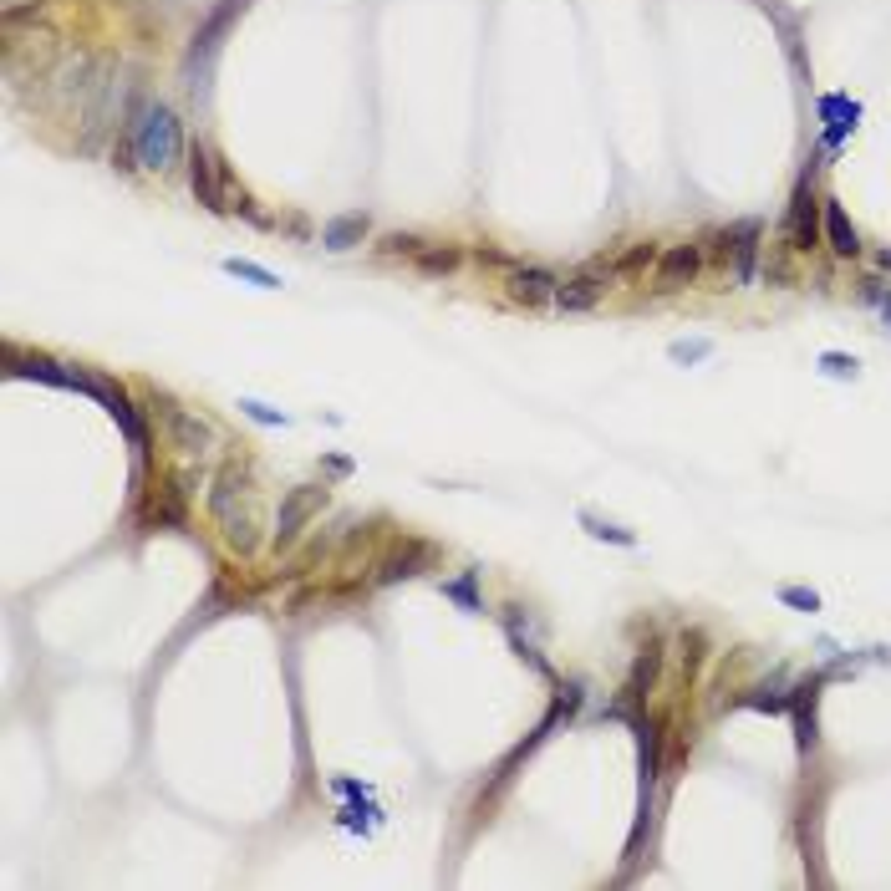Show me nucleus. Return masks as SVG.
<instances>
[{"label": "nucleus", "mask_w": 891, "mask_h": 891, "mask_svg": "<svg viewBox=\"0 0 891 891\" xmlns=\"http://www.w3.org/2000/svg\"><path fill=\"white\" fill-rule=\"evenodd\" d=\"M209 515L219 520L225 530L230 550L240 555H255L260 550V520H255V505H250V484L240 469H219L214 474V489H209Z\"/></svg>", "instance_id": "nucleus-1"}, {"label": "nucleus", "mask_w": 891, "mask_h": 891, "mask_svg": "<svg viewBox=\"0 0 891 891\" xmlns=\"http://www.w3.org/2000/svg\"><path fill=\"white\" fill-rule=\"evenodd\" d=\"M133 148H138V163H143V169H153V174L174 169V163H179V153H184V133H179V118L169 113V107L148 102L143 113H138V123H133Z\"/></svg>", "instance_id": "nucleus-2"}, {"label": "nucleus", "mask_w": 891, "mask_h": 891, "mask_svg": "<svg viewBox=\"0 0 891 891\" xmlns=\"http://www.w3.org/2000/svg\"><path fill=\"white\" fill-rule=\"evenodd\" d=\"M158 418H163V433H169V443L179 454H209L214 449V428L199 418V413H189V408H179V403H163L158 408Z\"/></svg>", "instance_id": "nucleus-3"}, {"label": "nucleus", "mask_w": 891, "mask_h": 891, "mask_svg": "<svg viewBox=\"0 0 891 891\" xmlns=\"http://www.w3.org/2000/svg\"><path fill=\"white\" fill-rule=\"evenodd\" d=\"M189 174H194V194H199V204H209V209H230V204H225V163L214 158L209 143H194V148H189Z\"/></svg>", "instance_id": "nucleus-4"}, {"label": "nucleus", "mask_w": 891, "mask_h": 891, "mask_svg": "<svg viewBox=\"0 0 891 891\" xmlns=\"http://www.w3.org/2000/svg\"><path fill=\"white\" fill-rule=\"evenodd\" d=\"M311 510H321V489H311V484L291 489V494L281 499V520H275V540H281V545H291V540L301 535V525L311 520Z\"/></svg>", "instance_id": "nucleus-5"}, {"label": "nucleus", "mask_w": 891, "mask_h": 891, "mask_svg": "<svg viewBox=\"0 0 891 891\" xmlns=\"http://www.w3.org/2000/svg\"><path fill=\"white\" fill-rule=\"evenodd\" d=\"M698 250L693 245H673L662 260H657V291H683V286H693L698 281Z\"/></svg>", "instance_id": "nucleus-6"}, {"label": "nucleus", "mask_w": 891, "mask_h": 891, "mask_svg": "<svg viewBox=\"0 0 891 891\" xmlns=\"http://www.w3.org/2000/svg\"><path fill=\"white\" fill-rule=\"evenodd\" d=\"M825 240H830L835 255H856V250H861V235H856V225H851V214L835 204V199H825Z\"/></svg>", "instance_id": "nucleus-7"}, {"label": "nucleus", "mask_w": 891, "mask_h": 891, "mask_svg": "<svg viewBox=\"0 0 891 891\" xmlns=\"http://www.w3.org/2000/svg\"><path fill=\"white\" fill-rule=\"evenodd\" d=\"M555 275L550 270H515L510 275V291H515V301H525V306H535V301H555Z\"/></svg>", "instance_id": "nucleus-8"}, {"label": "nucleus", "mask_w": 891, "mask_h": 891, "mask_svg": "<svg viewBox=\"0 0 891 891\" xmlns=\"http://www.w3.org/2000/svg\"><path fill=\"white\" fill-rule=\"evenodd\" d=\"M235 11H245V0H219V11L209 16V26L194 36V57H209V51L219 46V36H225L230 21H235Z\"/></svg>", "instance_id": "nucleus-9"}, {"label": "nucleus", "mask_w": 891, "mask_h": 891, "mask_svg": "<svg viewBox=\"0 0 891 891\" xmlns=\"http://www.w3.org/2000/svg\"><path fill=\"white\" fill-rule=\"evenodd\" d=\"M815 209H820V204H815V194H810V189L800 184V194H795V214H790V230H795V245H800V250H810V245L820 240Z\"/></svg>", "instance_id": "nucleus-10"}, {"label": "nucleus", "mask_w": 891, "mask_h": 891, "mask_svg": "<svg viewBox=\"0 0 891 891\" xmlns=\"http://www.w3.org/2000/svg\"><path fill=\"white\" fill-rule=\"evenodd\" d=\"M596 301H601V286L591 281V275H576V281L555 286V306H561V311H591Z\"/></svg>", "instance_id": "nucleus-11"}, {"label": "nucleus", "mask_w": 891, "mask_h": 891, "mask_svg": "<svg viewBox=\"0 0 891 891\" xmlns=\"http://www.w3.org/2000/svg\"><path fill=\"white\" fill-rule=\"evenodd\" d=\"M362 235H367V214H337V219L326 225L321 245H326V250H352Z\"/></svg>", "instance_id": "nucleus-12"}, {"label": "nucleus", "mask_w": 891, "mask_h": 891, "mask_svg": "<svg viewBox=\"0 0 891 891\" xmlns=\"http://www.w3.org/2000/svg\"><path fill=\"white\" fill-rule=\"evenodd\" d=\"M754 240H759V225H739V240H734V270H739V281H744V286L754 281Z\"/></svg>", "instance_id": "nucleus-13"}, {"label": "nucleus", "mask_w": 891, "mask_h": 891, "mask_svg": "<svg viewBox=\"0 0 891 891\" xmlns=\"http://www.w3.org/2000/svg\"><path fill=\"white\" fill-rule=\"evenodd\" d=\"M230 270H235V275H245V281H255V286H265V291H275V286H281V281H275L270 270H260V265H250V260H230Z\"/></svg>", "instance_id": "nucleus-14"}, {"label": "nucleus", "mask_w": 891, "mask_h": 891, "mask_svg": "<svg viewBox=\"0 0 891 891\" xmlns=\"http://www.w3.org/2000/svg\"><path fill=\"white\" fill-rule=\"evenodd\" d=\"M779 596H785L790 606H800V611H820V596H815V591H805V586H785Z\"/></svg>", "instance_id": "nucleus-15"}, {"label": "nucleus", "mask_w": 891, "mask_h": 891, "mask_svg": "<svg viewBox=\"0 0 891 891\" xmlns=\"http://www.w3.org/2000/svg\"><path fill=\"white\" fill-rule=\"evenodd\" d=\"M586 525H591V535H596V540H617V545H632V535H627V530H617V525H596V520H586Z\"/></svg>", "instance_id": "nucleus-16"}, {"label": "nucleus", "mask_w": 891, "mask_h": 891, "mask_svg": "<svg viewBox=\"0 0 891 891\" xmlns=\"http://www.w3.org/2000/svg\"><path fill=\"white\" fill-rule=\"evenodd\" d=\"M423 265H428V270H454L459 255H454V250H433V255H423Z\"/></svg>", "instance_id": "nucleus-17"}, {"label": "nucleus", "mask_w": 891, "mask_h": 891, "mask_svg": "<svg viewBox=\"0 0 891 891\" xmlns=\"http://www.w3.org/2000/svg\"><path fill=\"white\" fill-rule=\"evenodd\" d=\"M825 367H830L835 377H856V362H851V357H835V352H830V357H825Z\"/></svg>", "instance_id": "nucleus-18"}, {"label": "nucleus", "mask_w": 891, "mask_h": 891, "mask_svg": "<svg viewBox=\"0 0 891 891\" xmlns=\"http://www.w3.org/2000/svg\"><path fill=\"white\" fill-rule=\"evenodd\" d=\"M708 352V342H693V347H673V357H683V362H698Z\"/></svg>", "instance_id": "nucleus-19"}, {"label": "nucleus", "mask_w": 891, "mask_h": 891, "mask_svg": "<svg viewBox=\"0 0 891 891\" xmlns=\"http://www.w3.org/2000/svg\"><path fill=\"white\" fill-rule=\"evenodd\" d=\"M387 250H418V240L413 235H393V240H387Z\"/></svg>", "instance_id": "nucleus-20"}]
</instances>
